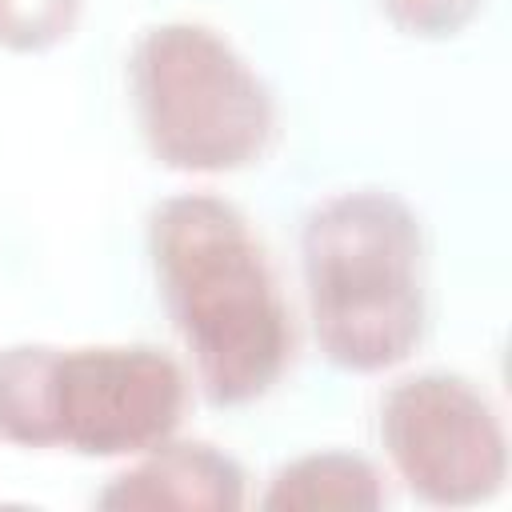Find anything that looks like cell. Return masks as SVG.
Segmentation results:
<instances>
[{"label": "cell", "mask_w": 512, "mask_h": 512, "mask_svg": "<svg viewBox=\"0 0 512 512\" xmlns=\"http://www.w3.org/2000/svg\"><path fill=\"white\" fill-rule=\"evenodd\" d=\"M188 408L184 368L156 344L0 348V440L92 460L164 444Z\"/></svg>", "instance_id": "cell-3"}, {"label": "cell", "mask_w": 512, "mask_h": 512, "mask_svg": "<svg viewBox=\"0 0 512 512\" xmlns=\"http://www.w3.org/2000/svg\"><path fill=\"white\" fill-rule=\"evenodd\" d=\"M484 0H380L388 24L416 40H448L464 32Z\"/></svg>", "instance_id": "cell-9"}, {"label": "cell", "mask_w": 512, "mask_h": 512, "mask_svg": "<svg viewBox=\"0 0 512 512\" xmlns=\"http://www.w3.org/2000/svg\"><path fill=\"white\" fill-rule=\"evenodd\" d=\"M380 444L400 484L436 508H472L504 492L508 436L484 388L456 372H416L380 400Z\"/></svg>", "instance_id": "cell-5"}, {"label": "cell", "mask_w": 512, "mask_h": 512, "mask_svg": "<svg viewBox=\"0 0 512 512\" xmlns=\"http://www.w3.org/2000/svg\"><path fill=\"white\" fill-rule=\"evenodd\" d=\"M148 256L204 400H264L292 360V316L248 216L212 192L168 196L148 216Z\"/></svg>", "instance_id": "cell-1"}, {"label": "cell", "mask_w": 512, "mask_h": 512, "mask_svg": "<svg viewBox=\"0 0 512 512\" xmlns=\"http://www.w3.org/2000/svg\"><path fill=\"white\" fill-rule=\"evenodd\" d=\"M248 500L244 468L204 440H164L100 492L104 512H236Z\"/></svg>", "instance_id": "cell-6"}, {"label": "cell", "mask_w": 512, "mask_h": 512, "mask_svg": "<svg viewBox=\"0 0 512 512\" xmlns=\"http://www.w3.org/2000/svg\"><path fill=\"white\" fill-rule=\"evenodd\" d=\"M80 8L84 0H0V48L40 56L76 32Z\"/></svg>", "instance_id": "cell-8"}, {"label": "cell", "mask_w": 512, "mask_h": 512, "mask_svg": "<svg viewBox=\"0 0 512 512\" xmlns=\"http://www.w3.org/2000/svg\"><path fill=\"white\" fill-rule=\"evenodd\" d=\"M128 88L152 160L172 172H240L272 148L276 104L268 84L208 24L144 28L128 56Z\"/></svg>", "instance_id": "cell-4"}, {"label": "cell", "mask_w": 512, "mask_h": 512, "mask_svg": "<svg viewBox=\"0 0 512 512\" xmlns=\"http://www.w3.org/2000/svg\"><path fill=\"white\" fill-rule=\"evenodd\" d=\"M380 504H384V476L368 456L344 448H324L280 464L260 496L264 512H316V508L372 512Z\"/></svg>", "instance_id": "cell-7"}, {"label": "cell", "mask_w": 512, "mask_h": 512, "mask_svg": "<svg viewBox=\"0 0 512 512\" xmlns=\"http://www.w3.org/2000/svg\"><path fill=\"white\" fill-rule=\"evenodd\" d=\"M300 268L312 336L332 368L372 376L424 340V232L396 192L324 196L300 228Z\"/></svg>", "instance_id": "cell-2"}]
</instances>
